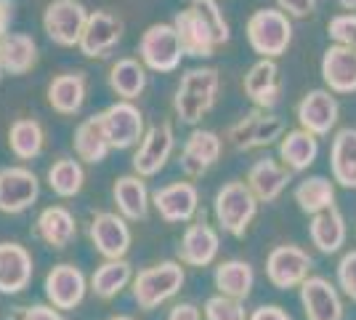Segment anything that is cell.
I'll list each match as a JSON object with an SVG mask.
<instances>
[{
	"label": "cell",
	"mask_w": 356,
	"mask_h": 320,
	"mask_svg": "<svg viewBox=\"0 0 356 320\" xmlns=\"http://www.w3.org/2000/svg\"><path fill=\"white\" fill-rule=\"evenodd\" d=\"M298 123L300 128L312 131L316 137H327L335 125H338V115H341V107L338 99L332 96V91H309L300 102H298Z\"/></svg>",
	"instance_id": "obj_20"
},
{
	"label": "cell",
	"mask_w": 356,
	"mask_h": 320,
	"mask_svg": "<svg viewBox=\"0 0 356 320\" xmlns=\"http://www.w3.org/2000/svg\"><path fill=\"white\" fill-rule=\"evenodd\" d=\"M48 105L54 112L59 115H77L83 105H86V96H88V77L86 73H61L48 83Z\"/></svg>",
	"instance_id": "obj_24"
},
{
	"label": "cell",
	"mask_w": 356,
	"mask_h": 320,
	"mask_svg": "<svg viewBox=\"0 0 356 320\" xmlns=\"http://www.w3.org/2000/svg\"><path fill=\"white\" fill-rule=\"evenodd\" d=\"M173 150H176V131H173V123L163 121V123H157V125H152V128H147L144 139L136 144L134 160H131V163H134V174L144 176V179L157 176V174L168 166Z\"/></svg>",
	"instance_id": "obj_8"
},
{
	"label": "cell",
	"mask_w": 356,
	"mask_h": 320,
	"mask_svg": "<svg viewBox=\"0 0 356 320\" xmlns=\"http://www.w3.org/2000/svg\"><path fill=\"white\" fill-rule=\"evenodd\" d=\"M346 235H348V229H346V216L338 211V206L312 216L309 238H312V243L316 245L319 254H325V257L338 254L343 245H346Z\"/></svg>",
	"instance_id": "obj_29"
},
{
	"label": "cell",
	"mask_w": 356,
	"mask_h": 320,
	"mask_svg": "<svg viewBox=\"0 0 356 320\" xmlns=\"http://www.w3.org/2000/svg\"><path fill=\"white\" fill-rule=\"evenodd\" d=\"M293 174L296 171H290L282 160H277V158H261V160H255L250 166L245 182H248L252 195L261 200V203H274L287 190V184L293 182Z\"/></svg>",
	"instance_id": "obj_21"
},
{
	"label": "cell",
	"mask_w": 356,
	"mask_h": 320,
	"mask_svg": "<svg viewBox=\"0 0 356 320\" xmlns=\"http://www.w3.org/2000/svg\"><path fill=\"white\" fill-rule=\"evenodd\" d=\"M11 320H67V318L54 305H30V307H16Z\"/></svg>",
	"instance_id": "obj_43"
},
{
	"label": "cell",
	"mask_w": 356,
	"mask_h": 320,
	"mask_svg": "<svg viewBox=\"0 0 356 320\" xmlns=\"http://www.w3.org/2000/svg\"><path fill=\"white\" fill-rule=\"evenodd\" d=\"M248 40L264 59H277L290 48L293 24L282 8H261L248 19Z\"/></svg>",
	"instance_id": "obj_4"
},
{
	"label": "cell",
	"mask_w": 356,
	"mask_h": 320,
	"mask_svg": "<svg viewBox=\"0 0 356 320\" xmlns=\"http://www.w3.org/2000/svg\"><path fill=\"white\" fill-rule=\"evenodd\" d=\"M40 198V179L27 166L0 168V213H24Z\"/></svg>",
	"instance_id": "obj_12"
},
{
	"label": "cell",
	"mask_w": 356,
	"mask_h": 320,
	"mask_svg": "<svg viewBox=\"0 0 356 320\" xmlns=\"http://www.w3.org/2000/svg\"><path fill=\"white\" fill-rule=\"evenodd\" d=\"M189 6H194V8H197V14L202 16V22L210 27V32H213V38H216V43H218V46L229 43V38H232V32H229V22H226L221 6H218L216 0H189Z\"/></svg>",
	"instance_id": "obj_39"
},
{
	"label": "cell",
	"mask_w": 356,
	"mask_h": 320,
	"mask_svg": "<svg viewBox=\"0 0 356 320\" xmlns=\"http://www.w3.org/2000/svg\"><path fill=\"white\" fill-rule=\"evenodd\" d=\"M90 245L104 257V259H125L134 235L128 227V219L120 211H99L93 213L88 224Z\"/></svg>",
	"instance_id": "obj_10"
},
{
	"label": "cell",
	"mask_w": 356,
	"mask_h": 320,
	"mask_svg": "<svg viewBox=\"0 0 356 320\" xmlns=\"http://www.w3.org/2000/svg\"><path fill=\"white\" fill-rule=\"evenodd\" d=\"M300 305L306 320H343V302L338 289L319 275H309L300 283Z\"/></svg>",
	"instance_id": "obj_19"
},
{
	"label": "cell",
	"mask_w": 356,
	"mask_h": 320,
	"mask_svg": "<svg viewBox=\"0 0 356 320\" xmlns=\"http://www.w3.org/2000/svg\"><path fill=\"white\" fill-rule=\"evenodd\" d=\"M152 206L168 224L192 222L200 211V190L192 182H170L152 192Z\"/></svg>",
	"instance_id": "obj_15"
},
{
	"label": "cell",
	"mask_w": 356,
	"mask_h": 320,
	"mask_svg": "<svg viewBox=\"0 0 356 320\" xmlns=\"http://www.w3.org/2000/svg\"><path fill=\"white\" fill-rule=\"evenodd\" d=\"M284 137V121L280 115L255 107L252 112L242 115L237 123L226 128V142L237 153H250V150H264L268 144L280 142Z\"/></svg>",
	"instance_id": "obj_5"
},
{
	"label": "cell",
	"mask_w": 356,
	"mask_h": 320,
	"mask_svg": "<svg viewBox=\"0 0 356 320\" xmlns=\"http://www.w3.org/2000/svg\"><path fill=\"white\" fill-rule=\"evenodd\" d=\"M213 286L218 289V294L234 296V299H248L255 286V273L252 264L245 259H226L216 267L213 273Z\"/></svg>",
	"instance_id": "obj_35"
},
{
	"label": "cell",
	"mask_w": 356,
	"mask_h": 320,
	"mask_svg": "<svg viewBox=\"0 0 356 320\" xmlns=\"http://www.w3.org/2000/svg\"><path fill=\"white\" fill-rule=\"evenodd\" d=\"M184 46L178 38L173 22H160L144 30L138 40V59L144 61V67L152 73H173L181 64Z\"/></svg>",
	"instance_id": "obj_7"
},
{
	"label": "cell",
	"mask_w": 356,
	"mask_h": 320,
	"mask_svg": "<svg viewBox=\"0 0 356 320\" xmlns=\"http://www.w3.org/2000/svg\"><path fill=\"white\" fill-rule=\"evenodd\" d=\"M322 77L332 93L356 91V48L330 46L322 59Z\"/></svg>",
	"instance_id": "obj_26"
},
{
	"label": "cell",
	"mask_w": 356,
	"mask_h": 320,
	"mask_svg": "<svg viewBox=\"0 0 356 320\" xmlns=\"http://www.w3.org/2000/svg\"><path fill=\"white\" fill-rule=\"evenodd\" d=\"M221 251V238L216 227H210L205 219L194 222L184 229L178 243V261L186 267H210Z\"/></svg>",
	"instance_id": "obj_17"
},
{
	"label": "cell",
	"mask_w": 356,
	"mask_h": 320,
	"mask_svg": "<svg viewBox=\"0 0 356 320\" xmlns=\"http://www.w3.org/2000/svg\"><path fill=\"white\" fill-rule=\"evenodd\" d=\"M11 19H14V0H0V38L8 35Z\"/></svg>",
	"instance_id": "obj_47"
},
{
	"label": "cell",
	"mask_w": 356,
	"mask_h": 320,
	"mask_svg": "<svg viewBox=\"0 0 356 320\" xmlns=\"http://www.w3.org/2000/svg\"><path fill=\"white\" fill-rule=\"evenodd\" d=\"M261 200L252 195L248 182H226L213 198V216L218 222V227L232 235V238H245L250 224L258 216Z\"/></svg>",
	"instance_id": "obj_2"
},
{
	"label": "cell",
	"mask_w": 356,
	"mask_h": 320,
	"mask_svg": "<svg viewBox=\"0 0 356 320\" xmlns=\"http://www.w3.org/2000/svg\"><path fill=\"white\" fill-rule=\"evenodd\" d=\"M88 8L80 0H51L43 11V32L61 48L80 46L88 24Z\"/></svg>",
	"instance_id": "obj_6"
},
{
	"label": "cell",
	"mask_w": 356,
	"mask_h": 320,
	"mask_svg": "<svg viewBox=\"0 0 356 320\" xmlns=\"http://www.w3.org/2000/svg\"><path fill=\"white\" fill-rule=\"evenodd\" d=\"M112 198H115L118 211L122 213L128 222H144L149 216L152 195H149L144 176H138V174H125V176L115 179Z\"/></svg>",
	"instance_id": "obj_27"
},
{
	"label": "cell",
	"mask_w": 356,
	"mask_h": 320,
	"mask_svg": "<svg viewBox=\"0 0 356 320\" xmlns=\"http://www.w3.org/2000/svg\"><path fill=\"white\" fill-rule=\"evenodd\" d=\"M293 198H296L300 211L314 216V213H322L327 208H335V184L327 176H309L296 187Z\"/></svg>",
	"instance_id": "obj_37"
},
{
	"label": "cell",
	"mask_w": 356,
	"mask_h": 320,
	"mask_svg": "<svg viewBox=\"0 0 356 320\" xmlns=\"http://www.w3.org/2000/svg\"><path fill=\"white\" fill-rule=\"evenodd\" d=\"M314 270V257L300 245H277L266 257V280L280 291L300 289Z\"/></svg>",
	"instance_id": "obj_11"
},
{
	"label": "cell",
	"mask_w": 356,
	"mask_h": 320,
	"mask_svg": "<svg viewBox=\"0 0 356 320\" xmlns=\"http://www.w3.org/2000/svg\"><path fill=\"white\" fill-rule=\"evenodd\" d=\"M205 320H248V310L242 305V299H234V296H226V294H216L210 296L205 307Z\"/></svg>",
	"instance_id": "obj_40"
},
{
	"label": "cell",
	"mask_w": 356,
	"mask_h": 320,
	"mask_svg": "<svg viewBox=\"0 0 356 320\" xmlns=\"http://www.w3.org/2000/svg\"><path fill=\"white\" fill-rule=\"evenodd\" d=\"M184 280H186V273H184L181 261H157V264H152L147 270H138V275H134V283H131L134 302L141 310L152 312L165 302H170L181 291Z\"/></svg>",
	"instance_id": "obj_3"
},
{
	"label": "cell",
	"mask_w": 356,
	"mask_h": 320,
	"mask_svg": "<svg viewBox=\"0 0 356 320\" xmlns=\"http://www.w3.org/2000/svg\"><path fill=\"white\" fill-rule=\"evenodd\" d=\"M43 291L48 305H54L61 312H70L74 307L83 305L86 291H88V280L80 267H74L70 261L54 264L43 280Z\"/></svg>",
	"instance_id": "obj_13"
},
{
	"label": "cell",
	"mask_w": 356,
	"mask_h": 320,
	"mask_svg": "<svg viewBox=\"0 0 356 320\" xmlns=\"http://www.w3.org/2000/svg\"><path fill=\"white\" fill-rule=\"evenodd\" d=\"M106 320H134V318H128V315H112V318H106Z\"/></svg>",
	"instance_id": "obj_49"
},
{
	"label": "cell",
	"mask_w": 356,
	"mask_h": 320,
	"mask_svg": "<svg viewBox=\"0 0 356 320\" xmlns=\"http://www.w3.org/2000/svg\"><path fill=\"white\" fill-rule=\"evenodd\" d=\"M338 289L356 302V248L343 254V259L338 261Z\"/></svg>",
	"instance_id": "obj_42"
},
{
	"label": "cell",
	"mask_w": 356,
	"mask_h": 320,
	"mask_svg": "<svg viewBox=\"0 0 356 320\" xmlns=\"http://www.w3.org/2000/svg\"><path fill=\"white\" fill-rule=\"evenodd\" d=\"M332 182L346 190H356V128H341L332 139L330 150Z\"/></svg>",
	"instance_id": "obj_33"
},
{
	"label": "cell",
	"mask_w": 356,
	"mask_h": 320,
	"mask_svg": "<svg viewBox=\"0 0 356 320\" xmlns=\"http://www.w3.org/2000/svg\"><path fill=\"white\" fill-rule=\"evenodd\" d=\"M122 32H125V24L120 16H115L112 11H90L83 40L77 48L88 59H104L122 40Z\"/></svg>",
	"instance_id": "obj_16"
},
{
	"label": "cell",
	"mask_w": 356,
	"mask_h": 320,
	"mask_svg": "<svg viewBox=\"0 0 356 320\" xmlns=\"http://www.w3.org/2000/svg\"><path fill=\"white\" fill-rule=\"evenodd\" d=\"M72 147L74 158L83 160V163L96 166V163L106 160V155L112 153V144L106 139V131L99 115H90V118L77 123V128H74L72 134Z\"/></svg>",
	"instance_id": "obj_28"
},
{
	"label": "cell",
	"mask_w": 356,
	"mask_h": 320,
	"mask_svg": "<svg viewBox=\"0 0 356 320\" xmlns=\"http://www.w3.org/2000/svg\"><path fill=\"white\" fill-rule=\"evenodd\" d=\"M221 150H223V142L216 131L194 128L192 134L186 137V142H184V147H181L178 166H181L186 179H202L210 168L218 163Z\"/></svg>",
	"instance_id": "obj_14"
},
{
	"label": "cell",
	"mask_w": 356,
	"mask_h": 320,
	"mask_svg": "<svg viewBox=\"0 0 356 320\" xmlns=\"http://www.w3.org/2000/svg\"><path fill=\"white\" fill-rule=\"evenodd\" d=\"M131 283H134V267L128 259H104L96 267V273L90 275V291L104 302L120 296Z\"/></svg>",
	"instance_id": "obj_34"
},
{
	"label": "cell",
	"mask_w": 356,
	"mask_h": 320,
	"mask_svg": "<svg viewBox=\"0 0 356 320\" xmlns=\"http://www.w3.org/2000/svg\"><path fill=\"white\" fill-rule=\"evenodd\" d=\"M48 179V187L54 195L59 198H74L80 195L83 184H86V168H83V160H74V158H59L54 160V166L48 168L45 174Z\"/></svg>",
	"instance_id": "obj_38"
},
{
	"label": "cell",
	"mask_w": 356,
	"mask_h": 320,
	"mask_svg": "<svg viewBox=\"0 0 356 320\" xmlns=\"http://www.w3.org/2000/svg\"><path fill=\"white\" fill-rule=\"evenodd\" d=\"M35 235L54 251H64L77 238V222L70 208L48 206L35 219Z\"/></svg>",
	"instance_id": "obj_25"
},
{
	"label": "cell",
	"mask_w": 356,
	"mask_h": 320,
	"mask_svg": "<svg viewBox=\"0 0 356 320\" xmlns=\"http://www.w3.org/2000/svg\"><path fill=\"white\" fill-rule=\"evenodd\" d=\"M338 6L346 11H356V0H338Z\"/></svg>",
	"instance_id": "obj_48"
},
{
	"label": "cell",
	"mask_w": 356,
	"mask_h": 320,
	"mask_svg": "<svg viewBox=\"0 0 356 320\" xmlns=\"http://www.w3.org/2000/svg\"><path fill=\"white\" fill-rule=\"evenodd\" d=\"M8 147L16 160H35L45 147V131L35 118H19L8 128Z\"/></svg>",
	"instance_id": "obj_36"
},
{
	"label": "cell",
	"mask_w": 356,
	"mask_h": 320,
	"mask_svg": "<svg viewBox=\"0 0 356 320\" xmlns=\"http://www.w3.org/2000/svg\"><path fill=\"white\" fill-rule=\"evenodd\" d=\"M221 91V75L216 67H192L178 80L173 96V112L181 123L197 125L216 107Z\"/></svg>",
	"instance_id": "obj_1"
},
{
	"label": "cell",
	"mask_w": 356,
	"mask_h": 320,
	"mask_svg": "<svg viewBox=\"0 0 356 320\" xmlns=\"http://www.w3.org/2000/svg\"><path fill=\"white\" fill-rule=\"evenodd\" d=\"M277 3H280V8H282L284 14L296 16V19H306L316 8V0H277Z\"/></svg>",
	"instance_id": "obj_44"
},
{
	"label": "cell",
	"mask_w": 356,
	"mask_h": 320,
	"mask_svg": "<svg viewBox=\"0 0 356 320\" xmlns=\"http://www.w3.org/2000/svg\"><path fill=\"white\" fill-rule=\"evenodd\" d=\"M316 155H319V139H316V134L306 131V128L287 131L280 139V160L296 174L309 171L316 163Z\"/></svg>",
	"instance_id": "obj_31"
},
{
	"label": "cell",
	"mask_w": 356,
	"mask_h": 320,
	"mask_svg": "<svg viewBox=\"0 0 356 320\" xmlns=\"http://www.w3.org/2000/svg\"><path fill=\"white\" fill-rule=\"evenodd\" d=\"M0 64L6 75H27L38 64V43L27 32H8L0 38Z\"/></svg>",
	"instance_id": "obj_30"
},
{
	"label": "cell",
	"mask_w": 356,
	"mask_h": 320,
	"mask_svg": "<svg viewBox=\"0 0 356 320\" xmlns=\"http://www.w3.org/2000/svg\"><path fill=\"white\" fill-rule=\"evenodd\" d=\"M173 27H176L178 38H181V46H184V54H186V56L208 59V56H213V51L218 48L210 27L202 22V16L197 14L194 6H186L184 11H178V14L173 16Z\"/></svg>",
	"instance_id": "obj_22"
},
{
	"label": "cell",
	"mask_w": 356,
	"mask_h": 320,
	"mask_svg": "<svg viewBox=\"0 0 356 320\" xmlns=\"http://www.w3.org/2000/svg\"><path fill=\"white\" fill-rule=\"evenodd\" d=\"M248 320H293V318H290V312L280 305H261L252 310Z\"/></svg>",
	"instance_id": "obj_45"
},
{
	"label": "cell",
	"mask_w": 356,
	"mask_h": 320,
	"mask_svg": "<svg viewBox=\"0 0 356 320\" xmlns=\"http://www.w3.org/2000/svg\"><path fill=\"white\" fill-rule=\"evenodd\" d=\"M3 75H6V70H3V64H0V80H3Z\"/></svg>",
	"instance_id": "obj_50"
},
{
	"label": "cell",
	"mask_w": 356,
	"mask_h": 320,
	"mask_svg": "<svg viewBox=\"0 0 356 320\" xmlns=\"http://www.w3.org/2000/svg\"><path fill=\"white\" fill-rule=\"evenodd\" d=\"M99 118H102V125H104L112 150H131L147 134V128H144V112L134 102H128V99L112 102L106 109L99 112Z\"/></svg>",
	"instance_id": "obj_9"
},
{
	"label": "cell",
	"mask_w": 356,
	"mask_h": 320,
	"mask_svg": "<svg viewBox=\"0 0 356 320\" xmlns=\"http://www.w3.org/2000/svg\"><path fill=\"white\" fill-rule=\"evenodd\" d=\"M245 93L255 107L261 109H271L280 102L282 93V83H280V67L274 59H261L252 64L245 75Z\"/></svg>",
	"instance_id": "obj_23"
},
{
	"label": "cell",
	"mask_w": 356,
	"mask_h": 320,
	"mask_svg": "<svg viewBox=\"0 0 356 320\" xmlns=\"http://www.w3.org/2000/svg\"><path fill=\"white\" fill-rule=\"evenodd\" d=\"M106 83L112 93L118 99H128L134 102L138 99L144 89H147V67L141 59H134V56H122L118 59L112 67H109V75H106Z\"/></svg>",
	"instance_id": "obj_32"
},
{
	"label": "cell",
	"mask_w": 356,
	"mask_h": 320,
	"mask_svg": "<svg viewBox=\"0 0 356 320\" xmlns=\"http://www.w3.org/2000/svg\"><path fill=\"white\" fill-rule=\"evenodd\" d=\"M168 320H202V310L192 302H178V305L170 307Z\"/></svg>",
	"instance_id": "obj_46"
},
{
	"label": "cell",
	"mask_w": 356,
	"mask_h": 320,
	"mask_svg": "<svg viewBox=\"0 0 356 320\" xmlns=\"http://www.w3.org/2000/svg\"><path fill=\"white\" fill-rule=\"evenodd\" d=\"M35 261L22 243L3 241L0 243V294L16 296L32 283Z\"/></svg>",
	"instance_id": "obj_18"
},
{
	"label": "cell",
	"mask_w": 356,
	"mask_h": 320,
	"mask_svg": "<svg viewBox=\"0 0 356 320\" xmlns=\"http://www.w3.org/2000/svg\"><path fill=\"white\" fill-rule=\"evenodd\" d=\"M327 35H330L338 46L356 48V14H341V16H335V19H330Z\"/></svg>",
	"instance_id": "obj_41"
}]
</instances>
